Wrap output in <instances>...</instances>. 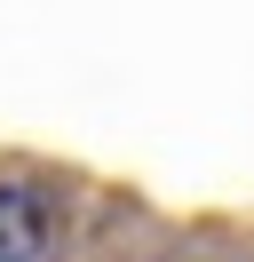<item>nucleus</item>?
I'll use <instances>...</instances> for the list:
<instances>
[{"label":"nucleus","mask_w":254,"mask_h":262,"mask_svg":"<svg viewBox=\"0 0 254 262\" xmlns=\"http://www.w3.org/2000/svg\"><path fill=\"white\" fill-rule=\"evenodd\" d=\"M40 246H48V207H40V191L0 183V262H40Z\"/></svg>","instance_id":"1"}]
</instances>
